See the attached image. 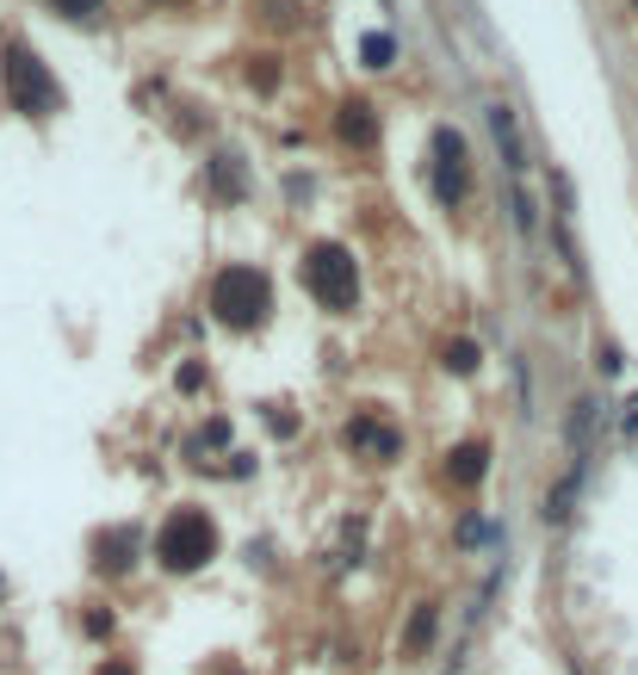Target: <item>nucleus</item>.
<instances>
[{
  "mask_svg": "<svg viewBox=\"0 0 638 675\" xmlns=\"http://www.w3.org/2000/svg\"><path fill=\"white\" fill-rule=\"evenodd\" d=\"M212 180H217V193H224V198L242 193V168H236V155H217V161H212Z\"/></svg>",
  "mask_w": 638,
  "mask_h": 675,
  "instance_id": "nucleus-13",
  "label": "nucleus"
},
{
  "mask_svg": "<svg viewBox=\"0 0 638 675\" xmlns=\"http://www.w3.org/2000/svg\"><path fill=\"white\" fill-rule=\"evenodd\" d=\"M155 558H161V570H174V577H186V570H198V564L217 558V527L205 508H174L168 521H161V533H155Z\"/></svg>",
  "mask_w": 638,
  "mask_h": 675,
  "instance_id": "nucleus-1",
  "label": "nucleus"
},
{
  "mask_svg": "<svg viewBox=\"0 0 638 675\" xmlns=\"http://www.w3.org/2000/svg\"><path fill=\"white\" fill-rule=\"evenodd\" d=\"M490 131H496V143H503L508 174L521 180L527 174V149H521V131H515V112H508V106H490Z\"/></svg>",
  "mask_w": 638,
  "mask_h": 675,
  "instance_id": "nucleus-9",
  "label": "nucleus"
},
{
  "mask_svg": "<svg viewBox=\"0 0 638 675\" xmlns=\"http://www.w3.org/2000/svg\"><path fill=\"white\" fill-rule=\"evenodd\" d=\"M131 552H136V533L118 527L112 540H99V570H131Z\"/></svg>",
  "mask_w": 638,
  "mask_h": 675,
  "instance_id": "nucleus-11",
  "label": "nucleus"
},
{
  "mask_svg": "<svg viewBox=\"0 0 638 675\" xmlns=\"http://www.w3.org/2000/svg\"><path fill=\"white\" fill-rule=\"evenodd\" d=\"M249 81L261 87V94H273V87H279V62H273V57H254V62H249Z\"/></svg>",
  "mask_w": 638,
  "mask_h": 675,
  "instance_id": "nucleus-16",
  "label": "nucleus"
},
{
  "mask_svg": "<svg viewBox=\"0 0 638 675\" xmlns=\"http://www.w3.org/2000/svg\"><path fill=\"white\" fill-rule=\"evenodd\" d=\"M441 366L459 372V378H471V372H478V341H446V348H441Z\"/></svg>",
  "mask_w": 638,
  "mask_h": 675,
  "instance_id": "nucleus-12",
  "label": "nucleus"
},
{
  "mask_svg": "<svg viewBox=\"0 0 638 675\" xmlns=\"http://www.w3.org/2000/svg\"><path fill=\"white\" fill-rule=\"evenodd\" d=\"M94 675H136V670H131V663H124V656H112V663H99Z\"/></svg>",
  "mask_w": 638,
  "mask_h": 675,
  "instance_id": "nucleus-17",
  "label": "nucleus"
},
{
  "mask_svg": "<svg viewBox=\"0 0 638 675\" xmlns=\"http://www.w3.org/2000/svg\"><path fill=\"white\" fill-rule=\"evenodd\" d=\"M0 81H7L13 112H25V118H50L62 106V87L50 81V69L32 57V44H7V50H0Z\"/></svg>",
  "mask_w": 638,
  "mask_h": 675,
  "instance_id": "nucleus-3",
  "label": "nucleus"
},
{
  "mask_svg": "<svg viewBox=\"0 0 638 675\" xmlns=\"http://www.w3.org/2000/svg\"><path fill=\"white\" fill-rule=\"evenodd\" d=\"M341 441H348L353 453H366V459H397V453H404V434L385 422H372V415H353V422L341 427Z\"/></svg>",
  "mask_w": 638,
  "mask_h": 675,
  "instance_id": "nucleus-6",
  "label": "nucleus"
},
{
  "mask_svg": "<svg viewBox=\"0 0 638 675\" xmlns=\"http://www.w3.org/2000/svg\"><path fill=\"white\" fill-rule=\"evenodd\" d=\"M50 13H62V20L87 25V20H99V13H106V0H50Z\"/></svg>",
  "mask_w": 638,
  "mask_h": 675,
  "instance_id": "nucleus-14",
  "label": "nucleus"
},
{
  "mask_svg": "<svg viewBox=\"0 0 638 675\" xmlns=\"http://www.w3.org/2000/svg\"><path fill=\"white\" fill-rule=\"evenodd\" d=\"M0 601H7V577H0Z\"/></svg>",
  "mask_w": 638,
  "mask_h": 675,
  "instance_id": "nucleus-19",
  "label": "nucleus"
},
{
  "mask_svg": "<svg viewBox=\"0 0 638 675\" xmlns=\"http://www.w3.org/2000/svg\"><path fill=\"white\" fill-rule=\"evenodd\" d=\"M335 131H341V143H353V149H372V143H378V112H372V99H348L341 118H335Z\"/></svg>",
  "mask_w": 638,
  "mask_h": 675,
  "instance_id": "nucleus-8",
  "label": "nucleus"
},
{
  "mask_svg": "<svg viewBox=\"0 0 638 675\" xmlns=\"http://www.w3.org/2000/svg\"><path fill=\"white\" fill-rule=\"evenodd\" d=\"M360 57H366V69H390V57H397V44H390L385 32H372V38L360 44Z\"/></svg>",
  "mask_w": 638,
  "mask_h": 675,
  "instance_id": "nucleus-15",
  "label": "nucleus"
},
{
  "mask_svg": "<svg viewBox=\"0 0 638 675\" xmlns=\"http://www.w3.org/2000/svg\"><path fill=\"white\" fill-rule=\"evenodd\" d=\"M490 471V446L484 441H459L453 453H446V478L459 483V490H478Z\"/></svg>",
  "mask_w": 638,
  "mask_h": 675,
  "instance_id": "nucleus-7",
  "label": "nucleus"
},
{
  "mask_svg": "<svg viewBox=\"0 0 638 675\" xmlns=\"http://www.w3.org/2000/svg\"><path fill=\"white\" fill-rule=\"evenodd\" d=\"M212 675H242V670H236V663H224V670H212Z\"/></svg>",
  "mask_w": 638,
  "mask_h": 675,
  "instance_id": "nucleus-18",
  "label": "nucleus"
},
{
  "mask_svg": "<svg viewBox=\"0 0 638 675\" xmlns=\"http://www.w3.org/2000/svg\"><path fill=\"white\" fill-rule=\"evenodd\" d=\"M434 626H441V607H434V601H422V607L409 614V626H404V656H428Z\"/></svg>",
  "mask_w": 638,
  "mask_h": 675,
  "instance_id": "nucleus-10",
  "label": "nucleus"
},
{
  "mask_svg": "<svg viewBox=\"0 0 638 675\" xmlns=\"http://www.w3.org/2000/svg\"><path fill=\"white\" fill-rule=\"evenodd\" d=\"M304 291L316 298L323 310H335V316H348L353 298H360V267H353V254L341 249V242H316V249H304Z\"/></svg>",
  "mask_w": 638,
  "mask_h": 675,
  "instance_id": "nucleus-2",
  "label": "nucleus"
},
{
  "mask_svg": "<svg viewBox=\"0 0 638 675\" xmlns=\"http://www.w3.org/2000/svg\"><path fill=\"white\" fill-rule=\"evenodd\" d=\"M267 310H273V286H267V273H254V267H224L212 279V316L224 328H254V323H267Z\"/></svg>",
  "mask_w": 638,
  "mask_h": 675,
  "instance_id": "nucleus-4",
  "label": "nucleus"
},
{
  "mask_svg": "<svg viewBox=\"0 0 638 675\" xmlns=\"http://www.w3.org/2000/svg\"><path fill=\"white\" fill-rule=\"evenodd\" d=\"M471 193V168H465V136L453 124L434 131V198L441 205H459Z\"/></svg>",
  "mask_w": 638,
  "mask_h": 675,
  "instance_id": "nucleus-5",
  "label": "nucleus"
}]
</instances>
